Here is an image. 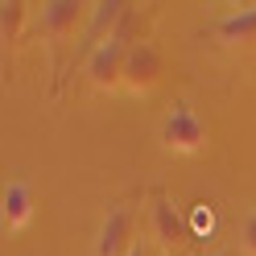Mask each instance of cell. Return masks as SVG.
Listing matches in <instances>:
<instances>
[{
    "mask_svg": "<svg viewBox=\"0 0 256 256\" xmlns=\"http://www.w3.org/2000/svg\"><path fill=\"white\" fill-rule=\"evenodd\" d=\"M0 215H4V232H25L34 223V194L25 182H8L0 194Z\"/></svg>",
    "mask_w": 256,
    "mask_h": 256,
    "instance_id": "7",
    "label": "cell"
},
{
    "mask_svg": "<svg viewBox=\"0 0 256 256\" xmlns=\"http://www.w3.org/2000/svg\"><path fill=\"white\" fill-rule=\"evenodd\" d=\"M21 25H25V4L21 0H8L4 12H0V38H4L8 46L21 42Z\"/></svg>",
    "mask_w": 256,
    "mask_h": 256,
    "instance_id": "10",
    "label": "cell"
},
{
    "mask_svg": "<svg viewBox=\"0 0 256 256\" xmlns=\"http://www.w3.org/2000/svg\"><path fill=\"white\" fill-rule=\"evenodd\" d=\"M166 78V58L153 42H140L128 50V62H124V91L132 95H149L157 83Z\"/></svg>",
    "mask_w": 256,
    "mask_h": 256,
    "instance_id": "1",
    "label": "cell"
},
{
    "mask_svg": "<svg viewBox=\"0 0 256 256\" xmlns=\"http://www.w3.org/2000/svg\"><path fill=\"white\" fill-rule=\"evenodd\" d=\"M149 223H153V240H157V244H162L166 252L186 248V240H190V223H186V215H182L170 198H153Z\"/></svg>",
    "mask_w": 256,
    "mask_h": 256,
    "instance_id": "5",
    "label": "cell"
},
{
    "mask_svg": "<svg viewBox=\"0 0 256 256\" xmlns=\"http://www.w3.org/2000/svg\"><path fill=\"white\" fill-rule=\"evenodd\" d=\"M112 42L128 46V50L145 42V17H140V8L124 4V12H120V21H116V34H112Z\"/></svg>",
    "mask_w": 256,
    "mask_h": 256,
    "instance_id": "9",
    "label": "cell"
},
{
    "mask_svg": "<svg viewBox=\"0 0 256 256\" xmlns=\"http://www.w3.org/2000/svg\"><path fill=\"white\" fill-rule=\"evenodd\" d=\"M162 140L174 153H202L206 149V124L190 108H174L162 124Z\"/></svg>",
    "mask_w": 256,
    "mask_h": 256,
    "instance_id": "3",
    "label": "cell"
},
{
    "mask_svg": "<svg viewBox=\"0 0 256 256\" xmlns=\"http://www.w3.org/2000/svg\"><path fill=\"white\" fill-rule=\"evenodd\" d=\"M83 12H87L83 0H50V4H42V34L58 42L74 38V29L83 25Z\"/></svg>",
    "mask_w": 256,
    "mask_h": 256,
    "instance_id": "6",
    "label": "cell"
},
{
    "mask_svg": "<svg viewBox=\"0 0 256 256\" xmlns=\"http://www.w3.org/2000/svg\"><path fill=\"white\" fill-rule=\"evenodd\" d=\"M132 256H149V252H145V248H136V252H132Z\"/></svg>",
    "mask_w": 256,
    "mask_h": 256,
    "instance_id": "13",
    "label": "cell"
},
{
    "mask_svg": "<svg viewBox=\"0 0 256 256\" xmlns=\"http://www.w3.org/2000/svg\"><path fill=\"white\" fill-rule=\"evenodd\" d=\"M124 62H128V46H120V42H100V46L91 50V58H87L91 87H100V91L124 87Z\"/></svg>",
    "mask_w": 256,
    "mask_h": 256,
    "instance_id": "4",
    "label": "cell"
},
{
    "mask_svg": "<svg viewBox=\"0 0 256 256\" xmlns=\"http://www.w3.org/2000/svg\"><path fill=\"white\" fill-rule=\"evenodd\" d=\"M136 252V215L128 206H112L95 236V256H132Z\"/></svg>",
    "mask_w": 256,
    "mask_h": 256,
    "instance_id": "2",
    "label": "cell"
},
{
    "mask_svg": "<svg viewBox=\"0 0 256 256\" xmlns=\"http://www.w3.org/2000/svg\"><path fill=\"white\" fill-rule=\"evenodd\" d=\"M244 252L248 256H256V211L248 215V223H244Z\"/></svg>",
    "mask_w": 256,
    "mask_h": 256,
    "instance_id": "11",
    "label": "cell"
},
{
    "mask_svg": "<svg viewBox=\"0 0 256 256\" xmlns=\"http://www.w3.org/2000/svg\"><path fill=\"white\" fill-rule=\"evenodd\" d=\"M211 223H215V219H211V206H202V211L194 215V228H206V232H211Z\"/></svg>",
    "mask_w": 256,
    "mask_h": 256,
    "instance_id": "12",
    "label": "cell"
},
{
    "mask_svg": "<svg viewBox=\"0 0 256 256\" xmlns=\"http://www.w3.org/2000/svg\"><path fill=\"white\" fill-rule=\"evenodd\" d=\"M215 34L228 42V46H256V4L232 12V17H223L215 25Z\"/></svg>",
    "mask_w": 256,
    "mask_h": 256,
    "instance_id": "8",
    "label": "cell"
}]
</instances>
